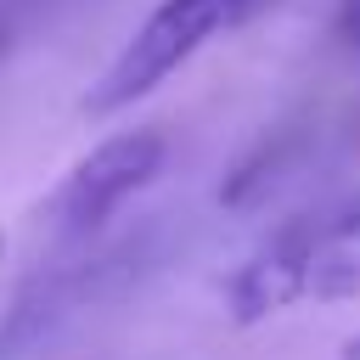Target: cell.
<instances>
[{"instance_id":"obj_5","label":"cell","mask_w":360,"mask_h":360,"mask_svg":"<svg viewBox=\"0 0 360 360\" xmlns=\"http://www.w3.org/2000/svg\"><path fill=\"white\" fill-rule=\"evenodd\" d=\"M338 360H360V338H349V343L338 349Z\"/></svg>"},{"instance_id":"obj_8","label":"cell","mask_w":360,"mask_h":360,"mask_svg":"<svg viewBox=\"0 0 360 360\" xmlns=\"http://www.w3.org/2000/svg\"><path fill=\"white\" fill-rule=\"evenodd\" d=\"M0 253H6V236H0Z\"/></svg>"},{"instance_id":"obj_3","label":"cell","mask_w":360,"mask_h":360,"mask_svg":"<svg viewBox=\"0 0 360 360\" xmlns=\"http://www.w3.org/2000/svg\"><path fill=\"white\" fill-rule=\"evenodd\" d=\"M304 264H309V219L287 225L281 236H270L253 259H242V270L225 287V304L242 326L281 315L287 304H309L304 298Z\"/></svg>"},{"instance_id":"obj_4","label":"cell","mask_w":360,"mask_h":360,"mask_svg":"<svg viewBox=\"0 0 360 360\" xmlns=\"http://www.w3.org/2000/svg\"><path fill=\"white\" fill-rule=\"evenodd\" d=\"M360 292V202L326 225H309V264H304V298L338 304Z\"/></svg>"},{"instance_id":"obj_1","label":"cell","mask_w":360,"mask_h":360,"mask_svg":"<svg viewBox=\"0 0 360 360\" xmlns=\"http://www.w3.org/2000/svg\"><path fill=\"white\" fill-rule=\"evenodd\" d=\"M281 0H158L146 11V22L124 39V51L101 68V79L84 90L79 112L84 118H112L135 101H146L163 79H174L208 39L236 34L248 22H259L264 11H276Z\"/></svg>"},{"instance_id":"obj_6","label":"cell","mask_w":360,"mask_h":360,"mask_svg":"<svg viewBox=\"0 0 360 360\" xmlns=\"http://www.w3.org/2000/svg\"><path fill=\"white\" fill-rule=\"evenodd\" d=\"M349 28H354V39H360V0H349Z\"/></svg>"},{"instance_id":"obj_7","label":"cell","mask_w":360,"mask_h":360,"mask_svg":"<svg viewBox=\"0 0 360 360\" xmlns=\"http://www.w3.org/2000/svg\"><path fill=\"white\" fill-rule=\"evenodd\" d=\"M0 51H6V28H0Z\"/></svg>"},{"instance_id":"obj_2","label":"cell","mask_w":360,"mask_h":360,"mask_svg":"<svg viewBox=\"0 0 360 360\" xmlns=\"http://www.w3.org/2000/svg\"><path fill=\"white\" fill-rule=\"evenodd\" d=\"M169 158V141L158 129H129V135H107L101 146H90L68 174L62 186L51 191L45 214L62 236H90L96 225H107L135 191H146L158 180Z\"/></svg>"}]
</instances>
